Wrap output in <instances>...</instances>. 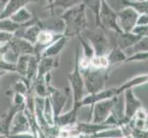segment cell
I'll return each instance as SVG.
<instances>
[{
    "label": "cell",
    "mask_w": 148,
    "mask_h": 138,
    "mask_svg": "<svg viewBox=\"0 0 148 138\" xmlns=\"http://www.w3.org/2000/svg\"><path fill=\"white\" fill-rule=\"evenodd\" d=\"M86 8L82 3L72 8L64 10L61 15L65 24L64 35L71 39L77 37L88 28V20L86 18Z\"/></svg>",
    "instance_id": "cell-1"
},
{
    "label": "cell",
    "mask_w": 148,
    "mask_h": 138,
    "mask_svg": "<svg viewBox=\"0 0 148 138\" xmlns=\"http://www.w3.org/2000/svg\"><path fill=\"white\" fill-rule=\"evenodd\" d=\"M111 69L112 68L110 67L97 69L90 66L89 68L81 71L84 79L86 93L93 94L104 89L106 82L110 78Z\"/></svg>",
    "instance_id": "cell-2"
},
{
    "label": "cell",
    "mask_w": 148,
    "mask_h": 138,
    "mask_svg": "<svg viewBox=\"0 0 148 138\" xmlns=\"http://www.w3.org/2000/svg\"><path fill=\"white\" fill-rule=\"evenodd\" d=\"M81 36L91 44L94 49L95 54L97 55H107L110 51L106 30L102 28L96 27L94 30L88 28L81 34Z\"/></svg>",
    "instance_id": "cell-3"
},
{
    "label": "cell",
    "mask_w": 148,
    "mask_h": 138,
    "mask_svg": "<svg viewBox=\"0 0 148 138\" xmlns=\"http://www.w3.org/2000/svg\"><path fill=\"white\" fill-rule=\"evenodd\" d=\"M79 55H80L79 48L77 47L76 48V51H75V68L72 72H71L70 74H68V76H67L68 80H69V84H70L71 92H72L74 103H75V102H79L86 95V89H85L83 76H82V74H81L79 65H78Z\"/></svg>",
    "instance_id": "cell-4"
},
{
    "label": "cell",
    "mask_w": 148,
    "mask_h": 138,
    "mask_svg": "<svg viewBox=\"0 0 148 138\" xmlns=\"http://www.w3.org/2000/svg\"><path fill=\"white\" fill-rule=\"evenodd\" d=\"M48 88V98L50 100L51 105H52L53 111V117H54V122L57 117L62 113V111L64 109L66 102H67L69 97L72 95L70 87L64 88L63 90H59L55 89L51 84L47 85Z\"/></svg>",
    "instance_id": "cell-5"
},
{
    "label": "cell",
    "mask_w": 148,
    "mask_h": 138,
    "mask_svg": "<svg viewBox=\"0 0 148 138\" xmlns=\"http://www.w3.org/2000/svg\"><path fill=\"white\" fill-rule=\"evenodd\" d=\"M140 17V14L134 8L125 7L117 11V23L122 32H132Z\"/></svg>",
    "instance_id": "cell-6"
},
{
    "label": "cell",
    "mask_w": 148,
    "mask_h": 138,
    "mask_svg": "<svg viewBox=\"0 0 148 138\" xmlns=\"http://www.w3.org/2000/svg\"><path fill=\"white\" fill-rule=\"evenodd\" d=\"M99 27L105 30H112L115 33L121 32L117 23V11L106 0H102L99 13Z\"/></svg>",
    "instance_id": "cell-7"
},
{
    "label": "cell",
    "mask_w": 148,
    "mask_h": 138,
    "mask_svg": "<svg viewBox=\"0 0 148 138\" xmlns=\"http://www.w3.org/2000/svg\"><path fill=\"white\" fill-rule=\"evenodd\" d=\"M116 96L113 97V98L97 102V103L91 106V109H92L90 115V117L92 116V120L90 121L91 122H94V124H103L105 120L110 114L111 110L115 104Z\"/></svg>",
    "instance_id": "cell-8"
},
{
    "label": "cell",
    "mask_w": 148,
    "mask_h": 138,
    "mask_svg": "<svg viewBox=\"0 0 148 138\" xmlns=\"http://www.w3.org/2000/svg\"><path fill=\"white\" fill-rule=\"evenodd\" d=\"M64 34L60 33H55L53 32H49V30H42L40 32L37 41L34 44V54L38 59L40 58L42 52L46 49L47 47L53 43L55 41H57L59 38H61Z\"/></svg>",
    "instance_id": "cell-9"
},
{
    "label": "cell",
    "mask_w": 148,
    "mask_h": 138,
    "mask_svg": "<svg viewBox=\"0 0 148 138\" xmlns=\"http://www.w3.org/2000/svg\"><path fill=\"white\" fill-rule=\"evenodd\" d=\"M117 95V89L116 88H110V89H104L97 93L93 94H86L84 98L81 100L79 102H75V105H77V107L80 109L82 107L86 106H92L97 102H99L101 100H104L107 99L113 98Z\"/></svg>",
    "instance_id": "cell-10"
},
{
    "label": "cell",
    "mask_w": 148,
    "mask_h": 138,
    "mask_svg": "<svg viewBox=\"0 0 148 138\" xmlns=\"http://www.w3.org/2000/svg\"><path fill=\"white\" fill-rule=\"evenodd\" d=\"M122 93L124 97V114L126 118L131 121L136 111L143 107L142 101L135 96L134 89H128Z\"/></svg>",
    "instance_id": "cell-11"
},
{
    "label": "cell",
    "mask_w": 148,
    "mask_h": 138,
    "mask_svg": "<svg viewBox=\"0 0 148 138\" xmlns=\"http://www.w3.org/2000/svg\"><path fill=\"white\" fill-rule=\"evenodd\" d=\"M30 128H32V126H30L28 117L24 113V110H20L13 117L9 128L10 135H8L29 133Z\"/></svg>",
    "instance_id": "cell-12"
},
{
    "label": "cell",
    "mask_w": 148,
    "mask_h": 138,
    "mask_svg": "<svg viewBox=\"0 0 148 138\" xmlns=\"http://www.w3.org/2000/svg\"><path fill=\"white\" fill-rule=\"evenodd\" d=\"M37 23L40 25L42 30H49L55 33L64 34L65 24L63 19L60 16L55 17L54 15H51L49 18L46 19H38L37 18Z\"/></svg>",
    "instance_id": "cell-13"
},
{
    "label": "cell",
    "mask_w": 148,
    "mask_h": 138,
    "mask_svg": "<svg viewBox=\"0 0 148 138\" xmlns=\"http://www.w3.org/2000/svg\"><path fill=\"white\" fill-rule=\"evenodd\" d=\"M75 129L77 131V133L80 135H91L93 136L94 135L98 134L100 131H103L105 129L110 128V125H107L104 124H94V122H80L74 125Z\"/></svg>",
    "instance_id": "cell-14"
},
{
    "label": "cell",
    "mask_w": 148,
    "mask_h": 138,
    "mask_svg": "<svg viewBox=\"0 0 148 138\" xmlns=\"http://www.w3.org/2000/svg\"><path fill=\"white\" fill-rule=\"evenodd\" d=\"M60 56L56 57H40L38 63V71L36 78H44V76L51 73L52 71L58 67L60 65Z\"/></svg>",
    "instance_id": "cell-15"
},
{
    "label": "cell",
    "mask_w": 148,
    "mask_h": 138,
    "mask_svg": "<svg viewBox=\"0 0 148 138\" xmlns=\"http://www.w3.org/2000/svg\"><path fill=\"white\" fill-rule=\"evenodd\" d=\"M117 36V47L121 50H127L132 48L142 39L141 36L134 32H119L116 33Z\"/></svg>",
    "instance_id": "cell-16"
},
{
    "label": "cell",
    "mask_w": 148,
    "mask_h": 138,
    "mask_svg": "<svg viewBox=\"0 0 148 138\" xmlns=\"http://www.w3.org/2000/svg\"><path fill=\"white\" fill-rule=\"evenodd\" d=\"M35 1L37 0H8L3 10L0 12V19H8L20 8H25L28 4Z\"/></svg>",
    "instance_id": "cell-17"
},
{
    "label": "cell",
    "mask_w": 148,
    "mask_h": 138,
    "mask_svg": "<svg viewBox=\"0 0 148 138\" xmlns=\"http://www.w3.org/2000/svg\"><path fill=\"white\" fill-rule=\"evenodd\" d=\"M69 40V38L63 35L62 37L59 38L57 41H55L53 43H52L49 47L45 49L42 55H40V57H56V56H60L65 44L67 43Z\"/></svg>",
    "instance_id": "cell-18"
},
{
    "label": "cell",
    "mask_w": 148,
    "mask_h": 138,
    "mask_svg": "<svg viewBox=\"0 0 148 138\" xmlns=\"http://www.w3.org/2000/svg\"><path fill=\"white\" fill-rule=\"evenodd\" d=\"M78 107L77 105L74 104L73 108L70 111H68L66 113H61L57 119L55 120L54 124L57 125L58 127H65V126H71L74 125L75 124L76 121V114H77V111H78Z\"/></svg>",
    "instance_id": "cell-19"
},
{
    "label": "cell",
    "mask_w": 148,
    "mask_h": 138,
    "mask_svg": "<svg viewBox=\"0 0 148 138\" xmlns=\"http://www.w3.org/2000/svg\"><path fill=\"white\" fill-rule=\"evenodd\" d=\"M146 83H148V74L136 76H134V78L127 80L126 82H124L122 85H121L119 88H116L117 89V95L122 93L124 90L128 89H134V88H136V87L142 86V85L146 84Z\"/></svg>",
    "instance_id": "cell-20"
},
{
    "label": "cell",
    "mask_w": 148,
    "mask_h": 138,
    "mask_svg": "<svg viewBox=\"0 0 148 138\" xmlns=\"http://www.w3.org/2000/svg\"><path fill=\"white\" fill-rule=\"evenodd\" d=\"M107 57H108L110 67L112 68L115 67V66H118L119 65L124 64L125 60L128 56L125 54V52L123 50H121L116 46V47L110 49L109 54H107Z\"/></svg>",
    "instance_id": "cell-21"
},
{
    "label": "cell",
    "mask_w": 148,
    "mask_h": 138,
    "mask_svg": "<svg viewBox=\"0 0 148 138\" xmlns=\"http://www.w3.org/2000/svg\"><path fill=\"white\" fill-rule=\"evenodd\" d=\"M93 138H125L123 131L120 126H113L110 128L100 131L92 136Z\"/></svg>",
    "instance_id": "cell-22"
},
{
    "label": "cell",
    "mask_w": 148,
    "mask_h": 138,
    "mask_svg": "<svg viewBox=\"0 0 148 138\" xmlns=\"http://www.w3.org/2000/svg\"><path fill=\"white\" fill-rule=\"evenodd\" d=\"M82 3L83 0H54L53 3L48 5L46 8L51 11V15H53V9L55 8H61L64 10H67Z\"/></svg>",
    "instance_id": "cell-23"
},
{
    "label": "cell",
    "mask_w": 148,
    "mask_h": 138,
    "mask_svg": "<svg viewBox=\"0 0 148 138\" xmlns=\"http://www.w3.org/2000/svg\"><path fill=\"white\" fill-rule=\"evenodd\" d=\"M34 16L32 12H29L26 8H22L19 10H18L16 13H14L12 16H10L8 19H10L15 23L22 25V24L27 23L29 20H32Z\"/></svg>",
    "instance_id": "cell-24"
},
{
    "label": "cell",
    "mask_w": 148,
    "mask_h": 138,
    "mask_svg": "<svg viewBox=\"0 0 148 138\" xmlns=\"http://www.w3.org/2000/svg\"><path fill=\"white\" fill-rule=\"evenodd\" d=\"M101 2L102 0H83V4L86 6V8H88L94 14L96 27H99V13L101 8Z\"/></svg>",
    "instance_id": "cell-25"
},
{
    "label": "cell",
    "mask_w": 148,
    "mask_h": 138,
    "mask_svg": "<svg viewBox=\"0 0 148 138\" xmlns=\"http://www.w3.org/2000/svg\"><path fill=\"white\" fill-rule=\"evenodd\" d=\"M30 55L32 54H22V55H20L17 60V63H16L17 73H18L22 78L26 76L27 75V70H28Z\"/></svg>",
    "instance_id": "cell-26"
},
{
    "label": "cell",
    "mask_w": 148,
    "mask_h": 138,
    "mask_svg": "<svg viewBox=\"0 0 148 138\" xmlns=\"http://www.w3.org/2000/svg\"><path fill=\"white\" fill-rule=\"evenodd\" d=\"M25 24H26V23H25ZM25 24L20 25V24H18V23H15L10 19H0V32H7L14 33Z\"/></svg>",
    "instance_id": "cell-27"
},
{
    "label": "cell",
    "mask_w": 148,
    "mask_h": 138,
    "mask_svg": "<svg viewBox=\"0 0 148 138\" xmlns=\"http://www.w3.org/2000/svg\"><path fill=\"white\" fill-rule=\"evenodd\" d=\"M90 66L97 69L109 68V61L107 55H97L94 54L93 57L90 59Z\"/></svg>",
    "instance_id": "cell-28"
},
{
    "label": "cell",
    "mask_w": 148,
    "mask_h": 138,
    "mask_svg": "<svg viewBox=\"0 0 148 138\" xmlns=\"http://www.w3.org/2000/svg\"><path fill=\"white\" fill-rule=\"evenodd\" d=\"M127 124H128V127H129L130 135L132 138H148V130L135 128V127L130 125L129 122Z\"/></svg>",
    "instance_id": "cell-29"
},
{
    "label": "cell",
    "mask_w": 148,
    "mask_h": 138,
    "mask_svg": "<svg viewBox=\"0 0 148 138\" xmlns=\"http://www.w3.org/2000/svg\"><path fill=\"white\" fill-rule=\"evenodd\" d=\"M132 49L134 53L148 52V37H143Z\"/></svg>",
    "instance_id": "cell-30"
},
{
    "label": "cell",
    "mask_w": 148,
    "mask_h": 138,
    "mask_svg": "<svg viewBox=\"0 0 148 138\" xmlns=\"http://www.w3.org/2000/svg\"><path fill=\"white\" fill-rule=\"evenodd\" d=\"M132 32L143 37H148V24L146 25H137L132 30Z\"/></svg>",
    "instance_id": "cell-31"
},
{
    "label": "cell",
    "mask_w": 148,
    "mask_h": 138,
    "mask_svg": "<svg viewBox=\"0 0 148 138\" xmlns=\"http://www.w3.org/2000/svg\"><path fill=\"white\" fill-rule=\"evenodd\" d=\"M14 36V33L7 32H0V43H8L10 39Z\"/></svg>",
    "instance_id": "cell-32"
},
{
    "label": "cell",
    "mask_w": 148,
    "mask_h": 138,
    "mask_svg": "<svg viewBox=\"0 0 148 138\" xmlns=\"http://www.w3.org/2000/svg\"><path fill=\"white\" fill-rule=\"evenodd\" d=\"M8 0H0V8H1L2 10L5 8V6H6V4L8 3Z\"/></svg>",
    "instance_id": "cell-33"
},
{
    "label": "cell",
    "mask_w": 148,
    "mask_h": 138,
    "mask_svg": "<svg viewBox=\"0 0 148 138\" xmlns=\"http://www.w3.org/2000/svg\"><path fill=\"white\" fill-rule=\"evenodd\" d=\"M6 73H7L6 70H1V71H0V78H1L3 76H5V74H6Z\"/></svg>",
    "instance_id": "cell-34"
},
{
    "label": "cell",
    "mask_w": 148,
    "mask_h": 138,
    "mask_svg": "<svg viewBox=\"0 0 148 138\" xmlns=\"http://www.w3.org/2000/svg\"><path fill=\"white\" fill-rule=\"evenodd\" d=\"M53 1H54V0H47V2H48V4H49V5L53 4Z\"/></svg>",
    "instance_id": "cell-35"
},
{
    "label": "cell",
    "mask_w": 148,
    "mask_h": 138,
    "mask_svg": "<svg viewBox=\"0 0 148 138\" xmlns=\"http://www.w3.org/2000/svg\"><path fill=\"white\" fill-rule=\"evenodd\" d=\"M125 138H132V136H131V135H127V136H126Z\"/></svg>",
    "instance_id": "cell-36"
},
{
    "label": "cell",
    "mask_w": 148,
    "mask_h": 138,
    "mask_svg": "<svg viewBox=\"0 0 148 138\" xmlns=\"http://www.w3.org/2000/svg\"><path fill=\"white\" fill-rule=\"evenodd\" d=\"M2 11V9H1V8H0V12H1Z\"/></svg>",
    "instance_id": "cell-37"
},
{
    "label": "cell",
    "mask_w": 148,
    "mask_h": 138,
    "mask_svg": "<svg viewBox=\"0 0 148 138\" xmlns=\"http://www.w3.org/2000/svg\"><path fill=\"white\" fill-rule=\"evenodd\" d=\"M8 138H9V137H8Z\"/></svg>",
    "instance_id": "cell-38"
},
{
    "label": "cell",
    "mask_w": 148,
    "mask_h": 138,
    "mask_svg": "<svg viewBox=\"0 0 148 138\" xmlns=\"http://www.w3.org/2000/svg\"><path fill=\"white\" fill-rule=\"evenodd\" d=\"M147 63H148V62H147Z\"/></svg>",
    "instance_id": "cell-39"
}]
</instances>
